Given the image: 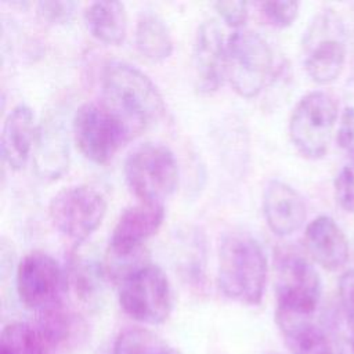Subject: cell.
<instances>
[{"mask_svg": "<svg viewBox=\"0 0 354 354\" xmlns=\"http://www.w3.org/2000/svg\"><path fill=\"white\" fill-rule=\"evenodd\" d=\"M77 7V3L75 1H39L36 4L37 14L41 18V21L51 24V25H59L66 24L72 19L75 15V10Z\"/></svg>", "mask_w": 354, "mask_h": 354, "instance_id": "obj_26", "label": "cell"}, {"mask_svg": "<svg viewBox=\"0 0 354 354\" xmlns=\"http://www.w3.org/2000/svg\"><path fill=\"white\" fill-rule=\"evenodd\" d=\"M102 102L116 113L133 138L153 126L165 113L156 84L138 68L124 61H109L101 75Z\"/></svg>", "mask_w": 354, "mask_h": 354, "instance_id": "obj_1", "label": "cell"}, {"mask_svg": "<svg viewBox=\"0 0 354 354\" xmlns=\"http://www.w3.org/2000/svg\"><path fill=\"white\" fill-rule=\"evenodd\" d=\"M337 115L339 104L332 93L315 90L303 95L289 119L295 148L308 159L322 158L328 152Z\"/></svg>", "mask_w": 354, "mask_h": 354, "instance_id": "obj_8", "label": "cell"}, {"mask_svg": "<svg viewBox=\"0 0 354 354\" xmlns=\"http://www.w3.org/2000/svg\"><path fill=\"white\" fill-rule=\"evenodd\" d=\"M339 299L346 321L354 336V268L346 271L340 277Z\"/></svg>", "mask_w": 354, "mask_h": 354, "instance_id": "obj_28", "label": "cell"}, {"mask_svg": "<svg viewBox=\"0 0 354 354\" xmlns=\"http://www.w3.org/2000/svg\"><path fill=\"white\" fill-rule=\"evenodd\" d=\"M195 87L212 94L227 79V39L214 19L203 21L196 30L192 50Z\"/></svg>", "mask_w": 354, "mask_h": 354, "instance_id": "obj_12", "label": "cell"}, {"mask_svg": "<svg viewBox=\"0 0 354 354\" xmlns=\"http://www.w3.org/2000/svg\"><path fill=\"white\" fill-rule=\"evenodd\" d=\"M336 140L339 147L348 155L350 160H354V106H347L343 111Z\"/></svg>", "mask_w": 354, "mask_h": 354, "instance_id": "obj_29", "label": "cell"}, {"mask_svg": "<svg viewBox=\"0 0 354 354\" xmlns=\"http://www.w3.org/2000/svg\"><path fill=\"white\" fill-rule=\"evenodd\" d=\"M217 282L223 295L234 301L257 306L267 282V257L261 245L248 232L224 235L218 248Z\"/></svg>", "mask_w": 354, "mask_h": 354, "instance_id": "obj_2", "label": "cell"}, {"mask_svg": "<svg viewBox=\"0 0 354 354\" xmlns=\"http://www.w3.org/2000/svg\"><path fill=\"white\" fill-rule=\"evenodd\" d=\"M299 7L297 1H263L260 12L274 28H288L297 18Z\"/></svg>", "mask_w": 354, "mask_h": 354, "instance_id": "obj_24", "label": "cell"}, {"mask_svg": "<svg viewBox=\"0 0 354 354\" xmlns=\"http://www.w3.org/2000/svg\"><path fill=\"white\" fill-rule=\"evenodd\" d=\"M214 10L220 18L235 30L241 29L249 17V3L246 1H216Z\"/></svg>", "mask_w": 354, "mask_h": 354, "instance_id": "obj_27", "label": "cell"}, {"mask_svg": "<svg viewBox=\"0 0 354 354\" xmlns=\"http://www.w3.org/2000/svg\"><path fill=\"white\" fill-rule=\"evenodd\" d=\"M304 245L310 257L328 271L342 268L348 260L346 235L329 216H318L307 224Z\"/></svg>", "mask_w": 354, "mask_h": 354, "instance_id": "obj_16", "label": "cell"}, {"mask_svg": "<svg viewBox=\"0 0 354 354\" xmlns=\"http://www.w3.org/2000/svg\"><path fill=\"white\" fill-rule=\"evenodd\" d=\"M272 71L274 51L260 33L238 29L227 37V79L238 95H259Z\"/></svg>", "mask_w": 354, "mask_h": 354, "instance_id": "obj_6", "label": "cell"}, {"mask_svg": "<svg viewBox=\"0 0 354 354\" xmlns=\"http://www.w3.org/2000/svg\"><path fill=\"white\" fill-rule=\"evenodd\" d=\"M84 24L98 41L119 46L127 32V12L120 1H94L84 10Z\"/></svg>", "mask_w": 354, "mask_h": 354, "instance_id": "obj_18", "label": "cell"}, {"mask_svg": "<svg viewBox=\"0 0 354 354\" xmlns=\"http://www.w3.org/2000/svg\"><path fill=\"white\" fill-rule=\"evenodd\" d=\"M350 343H351V346H353V350H354V336H353V339H351V342H350Z\"/></svg>", "mask_w": 354, "mask_h": 354, "instance_id": "obj_30", "label": "cell"}, {"mask_svg": "<svg viewBox=\"0 0 354 354\" xmlns=\"http://www.w3.org/2000/svg\"><path fill=\"white\" fill-rule=\"evenodd\" d=\"M335 198L344 212L354 213V160L346 163L336 174Z\"/></svg>", "mask_w": 354, "mask_h": 354, "instance_id": "obj_25", "label": "cell"}, {"mask_svg": "<svg viewBox=\"0 0 354 354\" xmlns=\"http://www.w3.org/2000/svg\"><path fill=\"white\" fill-rule=\"evenodd\" d=\"M134 43L137 51L151 62H162L173 53V37L167 24L156 12L144 11L140 14Z\"/></svg>", "mask_w": 354, "mask_h": 354, "instance_id": "obj_19", "label": "cell"}, {"mask_svg": "<svg viewBox=\"0 0 354 354\" xmlns=\"http://www.w3.org/2000/svg\"><path fill=\"white\" fill-rule=\"evenodd\" d=\"M36 328L41 333L48 348H55L66 343L72 336L73 318L65 310L64 304H58L46 311L37 313Z\"/></svg>", "mask_w": 354, "mask_h": 354, "instance_id": "obj_23", "label": "cell"}, {"mask_svg": "<svg viewBox=\"0 0 354 354\" xmlns=\"http://www.w3.org/2000/svg\"><path fill=\"white\" fill-rule=\"evenodd\" d=\"M72 134L79 152L97 165L109 162L133 138L123 120L102 101L84 102L72 119Z\"/></svg>", "mask_w": 354, "mask_h": 354, "instance_id": "obj_7", "label": "cell"}, {"mask_svg": "<svg viewBox=\"0 0 354 354\" xmlns=\"http://www.w3.org/2000/svg\"><path fill=\"white\" fill-rule=\"evenodd\" d=\"M112 354H180L165 339L147 328L133 326L122 330Z\"/></svg>", "mask_w": 354, "mask_h": 354, "instance_id": "obj_22", "label": "cell"}, {"mask_svg": "<svg viewBox=\"0 0 354 354\" xmlns=\"http://www.w3.org/2000/svg\"><path fill=\"white\" fill-rule=\"evenodd\" d=\"M15 286L21 303L41 313L62 304L66 277L62 266L51 254L33 250L18 263Z\"/></svg>", "mask_w": 354, "mask_h": 354, "instance_id": "obj_10", "label": "cell"}, {"mask_svg": "<svg viewBox=\"0 0 354 354\" xmlns=\"http://www.w3.org/2000/svg\"><path fill=\"white\" fill-rule=\"evenodd\" d=\"M106 199L101 191L80 184L59 189L48 203L53 227L73 243H82L101 225Z\"/></svg>", "mask_w": 354, "mask_h": 354, "instance_id": "obj_9", "label": "cell"}, {"mask_svg": "<svg viewBox=\"0 0 354 354\" xmlns=\"http://www.w3.org/2000/svg\"><path fill=\"white\" fill-rule=\"evenodd\" d=\"M69 165L68 129L58 113H48L37 126L35 141V167L39 177L55 180Z\"/></svg>", "mask_w": 354, "mask_h": 354, "instance_id": "obj_15", "label": "cell"}, {"mask_svg": "<svg viewBox=\"0 0 354 354\" xmlns=\"http://www.w3.org/2000/svg\"><path fill=\"white\" fill-rule=\"evenodd\" d=\"M123 174L131 194L140 202L163 203L178 185V165L163 144L142 142L126 156Z\"/></svg>", "mask_w": 354, "mask_h": 354, "instance_id": "obj_5", "label": "cell"}, {"mask_svg": "<svg viewBox=\"0 0 354 354\" xmlns=\"http://www.w3.org/2000/svg\"><path fill=\"white\" fill-rule=\"evenodd\" d=\"M328 15L318 17L304 36V69L310 79L318 84L335 82L346 64V47L343 41L330 33Z\"/></svg>", "mask_w": 354, "mask_h": 354, "instance_id": "obj_13", "label": "cell"}, {"mask_svg": "<svg viewBox=\"0 0 354 354\" xmlns=\"http://www.w3.org/2000/svg\"><path fill=\"white\" fill-rule=\"evenodd\" d=\"M263 213L268 228L278 236H289L299 231L307 207L303 196L282 180H270L263 192Z\"/></svg>", "mask_w": 354, "mask_h": 354, "instance_id": "obj_14", "label": "cell"}, {"mask_svg": "<svg viewBox=\"0 0 354 354\" xmlns=\"http://www.w3.org/2000/svg\"><path fill=\"white\" fill-rule=\"evenodd\" d=\"M163 218V203L138 202L126 207L109 236V256L116 260L133 259L142 245L158 232Z\"/></svg>", "mask_w": 354, "mask_h": 354, "instance_id": "obj_11", "label": "cell"}, {"mask_svg": "<svg viewBox=\"0 0 354 354\" xmlns=\"http://www.w3.org/2000/svg\"><path fill=\"white\" fill-rule=\"evenodd\" d=\"M48 346L36 325L11 322L0 336V354H48Z\"/></svg>", "mask_w": 354, "mask_h": 354, "instance_id": "obj_21", "label": "cell"}, {"mask_svg": "<svg viewBox=\"0 0 354 354\" xmlns=\"http://www.w3.org/2000/svg\"><path fill=\"white\" fill-rule=\"evenodd\" d=\"M292 354H335L330 339L313 319H299L278 325Z\"/></svg>", "mask_w": 354, "mask_h": 354, "instance_id": "obj_20", "label": "cell"}, {"mask_svg": "<svg viewBox=\"0 0 354 354\" xmlns=\"http://www.w3.org/2000/svg\"><path fill=\"white\" fill-rule=\"evenodd\" d=\"M272 354H275V353H272Z\"/></svg>", "mask_w": 354, "mask_h": 354, "instance_id": "obj_31", "label": "cell"}, {"mask_svg": "<svg viewBox=\"0 0 354 354\" xmlns=\"http://www.w3.org/2000/svg\"><path fill=\"white\" fill-rule=\"evenodd\" d=\"M275 322L277 325L311 319L321 299V278L307 257L286 252L275 264Z\"/></svg>", "mask_w": 354, "mask_h": 354, "instance_id": "obj_4", "label": "cell"}, {"mask_svg": "<svg viewBox=\"0 0 354 354\" xmlns=\"http://www.w3.org/2000/svg\"><path fill=\"white\" fill-rule=\"evenodd\" d=\"M116 282L120 308L134 321L145 325H159L171 314V286L159 266L141 260Z\"/></svg>", "mask_w": 354, "mask_h": 354, "instance_id": "obj_3", "label": "cell"}, {"mask_svg": "<svg viewBox=\"0 0 354 354\" xmlns=\"http://www.w3.org/2000/svg\"><path fill=\"white\" fill-rule=\"evenodd\" d=\"M37 134L33 111L25 105H15L4 119L1 129V155L11 170L25 167Z\"/></svg>", "mask_w": 354, "mask_h": 354, "instance_id": "obj_17", "label": "cell"}]
</instances>
